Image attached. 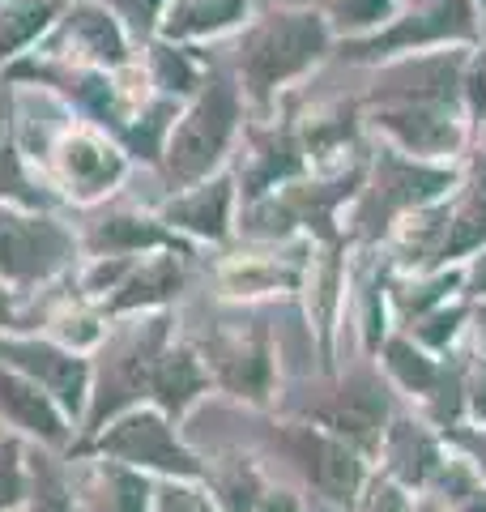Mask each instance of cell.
<instances>
[{
    "mask_svg": "<svg viewBox=\"0 0 486 512\" xmlns=\"http://www.w3.org/2000/svg\"><path fill=\"white\" fill-rule=\"evenodd\" d=\"M145 73H150L154 94H167V99H180V103L201 90V69L192 64L184 43L154 39L145 47Z\"/></svg>",
    "mask_w": 486,
    "mask_h": 512,
    "instance_id": "cell-19",
    "label": "cell"
},
{
    "mask_svg": "<svg viewBox=\"0 0 486 512\" xmlns=\"http://www.w3.org/2000/svg\"><path fill=\"white\" fill-rule=\"evenodd\" d=\"M128 171H133V163L120 150V141L86 120H73L64 128L43 167L56 197L73 205V210H99L111 192L128 180Z\"/></svg>",
    "mask_w": 486,
    "mask_h": 512,
    "instance_id": "cell-5",
    "label": "cell"
},
{
    "mask_svg": "<svg viewBox=\"0 0 486 512\" xmlns=\"http://www.w3.org/2000/svg\"><path fill=\"white\" fill-rule=\"evenodd\" d=\"M380 414H384V402L371 389H350L342 397V406L333 410V423L350 431V436H371V427L380 423Z\"/></svg>",
    "mask_w": 486,
    "mask_h": 512,
    "instance_id": "cell-26",
    "label": "cell"
},
{
    "mask_svg": "<svg viewBox=\"0 0 486 512\" xmlns=\"http://www.w3.org/2000/svg\"><path fill=\"white\" fill-rule=\"evenodd\" d=\"M13 137V82L0 77V146Z\"/></svg>",
    "mask_w": 486,
    "mask_h": 512,
    "instance_id": "cell-30",
    "label": "cell"
},
{
    "mask_svg": "<svg viewBox=\"0 0 486 512\" xmlns=\"http://www.w3.org/2000/svg\"><path fill=\"white\" fill-rule=\"evenodd\" d=\"M393 363L401 367V376L410 380V384H427L431 380V372H427V363H418V359H410V350L405 346H393Z\"/></svg>",
    "mask_w": 486,
    "mask_h": 512,
    "instance_id": "cell-29",
    "label": "cell"
},
{
    "mask_svg": "<svg viewBox=\"0 0 486 512\" xmlns=\"http://www.w3.org/2000/svg\"><path fill=\"white\" fill-rule=\"evenodd\" d=\"M69 0H5L0 5V73L52 35Z\"/></svg>",
    "mask_w": 486,
    "mask_h": 512,
    "instance_id": "cell-15",
    "label": "cell"
},
{
    "mask_svg": "<svg viewBox=\"0 0 486 512\" xmlns=\"http://www.w3.org/2000/svg\"><path fill=\"white\" fill-rule=\"evenodd\" d=\"M77 512H154V483L124 461L107 457H64Z\"/></svg>",
    "mask_w": 486,
    "mask_h": 512,
    "instance_id": "cell-10",
    "label": "cell"
},
{
    "mask_svg": "<svg viewBox=\"0 0 486 512\" xmlns=\"http://www.w3.org/2000/svg\"><path fill=\"white\" fill-rule=\"evenodd\" d=\"M184 286V252L180 248H158L145 252L141 261L133 265V274L124 278V286L103 303V316H137V312H162L167 303L180 295Z\"/></svg>",
    "mask_w": 486,
    "mask_h": 512,
    "instance_id": "cell-13",
    "label": "cell"
},
{
    "mask_svg": "<svg viewBox=\"0 0 486 512\" xmlns=\"http://www.w3.org/2000/svg\"><path fill=\"white\" fill-rule=\"evenodd\" d=\"M376 512H405V504L397 500V495H393V491H384V495H380V500H376Z\"/></svg>",
    "mask_w": 486,
    "mask_h": 512,
    "instance_id": "cell-33",
    "label": "cell"
},
{
    "mask_svg": "<svg viewBox=\"0 0 486 512\" xmlns=\"http://www.w3.org/2000/svg\"><path fill=\"white\" fill-rule=\"evenodd\" d=\"M0 423L9 436H22L26 444L47 448V453L69 457L77 444V423L47 397L35 380L0 363Z\"/></svg>",
    "mask_w": 486,
    "mask_h": 512,
    "instance_id": "cell-9",
    "label": "cell"
},
{
    "mask_svg": "<svg viewBox=\"0 0 486 512\" xmlns=\"http://www.w3.org/2000/svg\"><path fill=\"white\" fill-rule=\"evenodd\" d=\"M0 5H5V0H0Z\"/></svg>",
    "mask_w": 486,
    "mask_h": 512,
    "instance_id": "cell-38",
    "label": "cell"
},
{
    "mask_svg": "<svg viewBox=\"0 0 486 512\" xmlns=\"http://www.w3.org/2000/svg\"><path fill=\"white\" fill-rule=\"evenodd\" d=\"M478 286H482V291H486V261L478 265Z\"/></svg>",
    "mask_w": 486,
    "mask_h": 512,
    "instance_id": "cell-35",
    "label": "cell"
},
{
    "mask_svg": "<svg viewBox=\"0 0 486 512\" xmlns=\"http://www.w3.org/2000/svg\"><path fill=\"white\" fill-rule=\"evenodd\" d=\"M30 500V444L22 436L0 440V512H26Z\"/></svg>",
    "mask_w": 486,
    "mask_h": 512,
    "instance_id": "cell-23",
    "label": "cell"
},
{
    "mask_svg": "<svg viewBox=\"0 0 486 512\" xmlns=\"http://www.w3.org/2000/svg\"><path fill=\"white\" fill-rule=\"evenodd\" d=\"M30 56H52L90 64V69H120L133 60V35L103 0H69L64 18Z\"/></svg>",
    "mask_w": 486,
    "mask_h": 512,
    "instance_id": "cell-8",
    "label": "cell"
},
{
    "mask_svg": "<svg viewBox=\"0 0 486 512\" xmlns=\"http://www.w3.org/2000/svg\"><path fill=\"white\" fill-rule=\"evenodd\" d=\"M231 210H235V184L226 175H209L201 184H188L180 192H171L158 205L162 227H171L175 235L192 239H222L231 231Z\"/></svg>",
    "mask_w": 486,
    "mask_h": 512,
    "instance_id": "cell-12",
    "label": "cell"
},
{
    "mask_svg": "<svg viewBox=\"0 0 486 512\" xmlns=\"http://www.w3.org/2000/svg\"><path fill=\"white\" fill-rule=\"evenodd\" d=\"M81 265V235L60 210L0 205V282L18 299L47 291Z\"/></svg>",
    "mask_w": 486,
    "mask_h": 512,
    "instance_id": "cell-2",
    "label": "cell"
},
{
    "mask_svg": "<svg viewBox=\"0 0 486 512\" xmlns=\"http://www.w3.org/2000/svg\"><path fill=\"white\" fill-rule=\"evenodd\" d=\"M180 116V99H167V94H154L133 120L120 128V150L128 154V163H162V150H167L171 124Z\"/></svg>",
    "mask_w": 486,
    "mask_h": 512,
    "instance_id": "cell-17",
    "label": "cell"
},
{
    "mask_svg": "<svg viewBox=\"0 0 486 512\" xmlns=\"http://www.w3.org/2000/svg\"><path fill=\"white\" fill-rule=\"evenodd\" d=\"M107 325H111V320L94 308V303L73 295L69 303H60L56 312H47L39 333L56 338L60 346H69V350H81V355H94V350L103 346V338H107Z\"/></svg>",
    "mask_w": 486,
    "mask_h": 512,
    "instance_id": "cell-18",
    "label": "cell"
},
{
    "mask_svg": "<svg viewBox=\"0 0 486 512\" xmlns=\"http://www.w3.org/2000/svg\"><path fill=\"white\" fill-rule=\"evenodd\" d=\"M218 380L231 393L261 402V397L269 393V350H265V342L261 338H248V342L226 346L222 355H218Z\"/></svg>",
    "mask_w": 486,
    "mask_h": 512,
    "instance_id": "cell-21",
    "label": "cell"
},
{
    "mask_svg": "<svg viewBox=\"0 0 486 512\" xmlns=\"http://www.w3.org/2000/svg\"><path fill=\"white\" fill-rule=\"evenodd\" d=\"M103 5L124 22V30L133 35V43L137 39L150 43L158 35L162 18H167V0H103Z\"/></svg>",
    "mask_w": 486,
    "mask_h": 512,
    "instance_id": "cell-25",
    "label": "cell"
},
{
    "mask_svg": "<svg viewBox=\"0 0 486 512\" xmlns=\"http://www.w3.org/2000/svg\"><path fill=\"white\" fill-rule=\"evenodd\" d=\"M252 512H299V500H295V495H286V491H269V495L256 500Z\"/></svg>",
    "mask_w": 486,
    "mask_h": 512,
    "instance_id": "cell-31",
    "label": "cell"
},
{
    "mask_svg": "<svg viewBox=\"0 0 486 512\" xmlns=\"http://www.w3.org/2000/svg\"><path fill=\"white\" fill-rule=\"evenodd\" d=\"M320 52H324L320 18H312V13H282V18H269L243 39L239 69L252 99H269L282 82L303 73Z\"/></svg>",
    "mask_w": 486,
    "mask_h": 512,
    "instance_id": "cell-7",
    "label": "cell"
},
{
    "mask_svg": "<svg viewBox=\"0 0 486 512\" xmlns=\"http://www.w3.org/2000/svg\"><path fill=\"white\" fill-rule=\"evenodd\" d=\"M248 0H175V9H167V18L158 26V39L167 43H192L231 30L243 22Z\"/></svg>",
    "mask_w": 486,
    "mask_h": 512,
    "instance_id": "cell-16",
    "label": "cell"
},
{
    "mask_svg": "<svg viewBox=\"0 0 486 512\" xmlns=\"http://www.w3.org/2000/svg\"><path fill=\"white\" fill-rule=\"evenodd\" d=\"M205 367L197 359V350L188 346H167L154 363V376H150V393H145V402L158 406L162 414H167L171 423H180L184 414L192 410V402L205 393Z\"/></svg>",
    "mask_w": 486,
    "mask_h": 512,
    "instance_id": "cell-14",
    "label": "cell"
},
{
    "mask_svg": "<svg viewBox=\"0 0 486 512\" xmlns=\"http://www.w3.org/2000/svg\"><path fill=\"white\" fill-rule=\"evenodd\" d=\"M478 414H486V389H478Z\"/></svg>",
    "mask_w": 486,
    "mask_h": 512,
    "instance_id": "cell-36",
    "label": "cell"
},
{
    "mask_svg": "<svg viewBox=\"0 0 486 512\" xmlns=\"http://www.w3.org/2000/svg\"><path fill=\"white\" fill-rule=\"evenodd\" d=\"M107 457V461H124L150 478H205V466L197 453L175 436V423L162 414L158 406L141 402L133 410L116 414L103 431H94L90 440H81L69 457Z\"/></svg>",
    "mask_w": 486,
    "mask_h": 512,
    "instance_id": "cell-4",
    "label": "cell"
},
{
    "mask_svg": "<svg viewBox=\"0 0 486 512\" xmlns=\"http://www.w3.org/2000/svg\"><path fill=\"white\" fill-rule=\"evenodd\" d=\"M486 103V64L478 69V77H474V107H482Z\"/></svg>",
    "mask_w": 486,
    "mask_h": 512,
    "instance_id": "cell-34",
    "label": "cell"
},
{
    "mask_svg": "<svg viewBox=\"0 0 486 512\" xmlns=\"http://www.w3.org/2000/svg\"><path fill=\"white\" fill-rule=\"evenodd\" d=\"M154 512H218V504H214V495L192 487V478H158Z\"/></svg>",
    "mask_w": 486,
    "mask_h": 512,
    "instance_id": "cell-24",
    "label": "cell"
},
{
    "mask_svg": "<svg viewBox=\"0 0 486 512\" xmlns=\"http://www.w3.org/2000/svg\"><path fill=\"white\" fill-rule=\"evenodd\" d=\"M26 512H77L73 487H69V466L60 453L30 444V500Z\"/></svg>",
    "mask_w": 486,
    "mask_h": 512,
    "instance_id": "cell-22",
    "label": "cell"
},
{
    "mask_svg": "<svg viewBox=\"0 0 486 512\" xmlns=\"http://www.w3.org/2000/svg\"><path fill=\"white\" fill-rule=\"evenodd\" d=\"M380 13H384V0H350L346 5L350 22H371V18H380Z\"/></svg>",
    "mask_w": 486,
    "mask_h": 512,
    "instance_id": "cell-32",
    "label": "cell"
},
{
    "mask_svg": "<svg viewBox=\"0 0 486 512\" xmlns=\"http://www.w3.org/2000/svg\"><path fill=\"white\" fill-rule=\"evenodd\" d=\"M81 235V256H145L158 248H180L188 244L171 227H162V218L154 214H137V210H103L94 214Z\"/></svg>",
    "mask_w": 486,
    "mask_h": 512,
    "instance_id": "cell-11",
    "label": "cell"
},
{
    "mask_svg": "<svg viewBox=\"0 0 486 512\" xmlns=\"http://www.w3.org/2000/svg\"><path fill=\"white\" fill-rule=\"evenodd\" d=\"M9 329H22V299L0 282V333H9Z\"/></svg>",
    "mask_w": 486,
    "mask_h": 512,
    "instance_id": "cell-28",
    "label": "cell"
},
{
    "mask_svg": "<svg viewBox=\"0 0 486 512\" xmlns=\"http://www.w3.org/2000/svg\"><path fill=\"white\" fill-rule=\"evenodd\" d=\"M167 346H171L167 312H137V316L111 320L103 346L90 355L94 359V389H90V410H86L81 431H77V444L90 440L94 431H103L116 414L145 402L154 363Z\"/></svg>",
    "mask_w": 486,
    "mask_h": 512,
    "instance_id": "cell-1",
    "label": "cell"
},
{
    "mask_svg": "<svg viewBox=\"0 0 486 512\" xmlns=\"http://www.w3.org/2000/svg\"><path fill=\"white\" fill-rule=\"evenodd\" d=\"M235 124H239V90L226 77L201 82V90L175 116L167 150H162V163H158L171 192L214 175V167L222 163V154L235 137Z\"/></svg>",
    "mask_w": 486,
    "mask_h": 512,
    "instance_id": "cell-3",
    "label": "cell"
},
{
    "mask_svg": "<svg viewBox=\"0 0 486 512\" xmlns=\"http://www.w3.org/2000/svg\"><path fill=\"white\" fill-rule=\"evenodd\" d=\"M299 448L307 457V470H312L316 487L329 491L333 500H350L354 487H359V461H354L342 444L324 440V436H299Z\"/></svg>",
    "mask_w": 486,
    "mask_h": 512,
    "instance_id": "cell-20",
    "label": "cell"
},
{
    "mask_svg": "<svg viewBox=\"0 0 486 512\" xmlns=\"http://www.w3.org/2000/svg\"><path fill=\"white\" fill-rule=\"evenodd\" d=\"M465 512H486V504H474V508H465Z\"/></svg>",
    "mask_w": 486,
    "mask_h": 512,
    "instance_id": "cell-37",
    "label": "cell"
},
{
    "mask_svg": "<svg viewBox=\"0 0 486 512\" xmlns=\"http://www.w3.org/2000/svg\"><path fill=\"white\" fill-rule=\"evenodd\" d=\"M0 363L35 380L52 402L69 414L81 431V419L90 410V389H94V359L81 350L60 346L39 329H9L0 333Z\"/></svg>",
    "mask_w": 486,
    "mask_h": 512,
    "instance_id": "cell-6",
    "label": "cell"
},
{
    "mask_svg": "<svg viewBox=\"0 0 486 512\" xmlns=\"http://www.w3.org/2000/svg\"><path fill=\"white\" fill-rule=\"evenodd\" d=\"M478 235H486V184H478V197H474V205L465 210V222H461V231L452 235V252H461V248H469Z\"/></svg>",
    "mask_w": 486,
    "mask_h": 512,
    "instance_id": "cell-27",
    "label": "cell"
}]
</instances>
